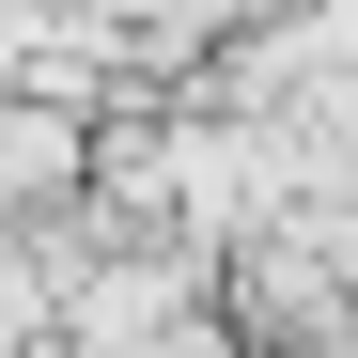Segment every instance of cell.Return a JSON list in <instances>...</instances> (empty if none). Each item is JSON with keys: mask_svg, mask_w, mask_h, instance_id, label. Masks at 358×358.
Returning <instances> with one entry per match:
<instances>
[{"mask_svg": "<svg viewBox=\"0 0 358 358\" xmlns=\"http://www.w3.org/2000/svg\"><path fill=\"white\" fill-rule=\"evenodd\" d=\"M94 125L109 109H78V94H0V234L94 203Z\"/></svg>", "mask_w": 358, "mask_h": 358, "instance_id": "1", "label": "cell"}]
</instances>
